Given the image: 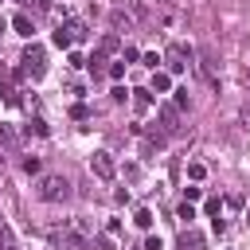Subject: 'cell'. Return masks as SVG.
Returning a JSON list of instances; mask_svg holds the SVG:
<instances>
[{"label": "cell", "instance_id": "6da1fadb", "mask_svg": "<svg viewBox=\"0 0 250 250\" xmlns=\"http://www.w3.org/2000/svg\"><path fill=\"white\" fill-rule=\"evenodd\" d=\"M23 66H20V74L23 78H43L47 74V51L39 47V43H31L27 51H23V59H20Z\"/></svg>", "mask_w": 250, "mask_h": 250}, {"label": "cell", "instance_id": "7a4b0ae2", "mask_svg": "<svg viewBox=\"0 0 250 250\" xmlns=\"http://www.w3.org/2000/svg\"><path fill=\"white\" fill-rule=\"evenodd\" d=\"M39 199H43V203H62V199H70V184H66L62 176H43V180H39Z\"/></svg>", "mask_w": 250, "mask_h": 250}, {"label": "cell", "instance_id": "3957f363", "mask_svg": "<svg viewBox=\"0 0 250 250\" xmlns=\"http://www.w3.org/2000/svg\"><path fill=\"white\" fill-rule=\"evenodd\" d=\"M191 59H195V55H191V47H184V43H172V47L164 51V66H168V74H184Z\"/></svg>", "mask_w": 250, "mask_h": 250}, {"label": "cell", "instance_id": "277c9868", "mask_svg": "<svg viewBox=\"0 0 250 250\" xmlns=\"http://www.w3.org/2000/svg\"><path fill=\"white\" fill-rule=\"evenodd\" d=\"M156 121H160V133H164V137L180 133V109H176L172 102H160V105H156Z\"/></svg>", "mask_w": 250, "mask_h": 250}, {"label": "cell", "instance_id": "5b68a950", "mask_svg": "<svg viewBox=\"0 0 250 250\" xmlns=\"http://www.w3.org/2000/svg\"><path fill=\"white\" fill-rule=\"evenodd\" d=\"M90 172H94L98 180H113V176H117V164H113L109 152H94V156H90Z\"/></svg>", "mask_w": 250, "mask_h": 250}, {"label": "cell", "instance_id": "8992f818", "mask_svg": "<svg viewBox=\"0 0 250 250\" xmlns=\"http://www.w3.org/2000/svg\"><path fill=\"white\" fill-rule=\"evenodd\" d=\"M59 27L70 35V43H82V39H90V27H86V20H74V16H70V20H62Z\"/></svg>", "mask_w": 250, "mask_h": 250}, {"label": "cell", "instance_id": "52a82bcc", "mask_svg": "<svg viewBox=\"0 0 250 250\" xmlns=\"http://www.w3.org/2000/svg\"><path fill=\"white\" fill-rule=\"evenodd\" d=\"M109 27H113V35H117V31H133L137 23H133V16H129L125 8H113V12H109Z\"/></svg>", "mask_w": 250, "mask_h": 250}, {"label": "cell", "instance_id": "ba28073f", "mask_svg": "<svg viewBox=\"0 0 250 250\" xmlns=\"http://www.w3.org/2000/svg\"><path fill=\"white\" fill-rule=\"evenodd\" d=\"M199 70L207 74V82H215V70H219V59H215V51H211V47H203V51H199Z\"/></svg>", "mask_w": 250, "mask_h": 250}, {"label": "cell", "instance_id": "9c48e42d", "mask_svg": "<svg viewBox=\"0 0 250 250\" xmlns=\"http://www.w3.org/2000/svg\"><path fill=\"white\" fill-rule=\"evenodd\" d=\"M148 90H152V94H168V90H172V74H168V70H152Z\"/></svg>", "mask_w": 250, "mask_h": 250}, {"label": "cell", "instance_id": "30bf717a", "mask_svg": "<svg viewBox=\"0 0 250 250\" xmlns=\"http://www.w3.org/2000/svg\"><path fill=\"white\" fill-rule=\"evenodd\" d=\"M203 246H207V242H203V234H199V230H191V227H188V230L180 234V250H203Z\"/></svg>", "mask_w": 250, "mask_h": 250}, {"label": "cell", "instance_id": "8fae6325", "mask_svg": "<svg viewBox=\"0 0 250 250\" xmlns=\"http://www.w3.org/2000/svg\"><path fill=\"white\" fill-rule=\"evenodd\" d=\"M117 51H121V39H117V35H113V31H109V35H102V39H98V55H102V59H105V55H117Z\"/></svg>", "mask_w": 250, "mask_h": 250}, {"label": "cell", "instance_id": "7c38bea8", "mask_svg": "<svg viewBox=\"0 0 250 250\" xmlns=\"http://www.w3.org/2000/svg\"><path fill=\"white\" fill-rule=\"evenodd\" d=\"M129 98H133V109H137V113L152 109V90H129Z\"/></svg>", "mask_w": 250, "mask_h": 250}, {"label": "cell", "instance_id": "4fadbf2b", "mask_svg": "<svg viewBox=\"0 0 250 250\" xmlns=\"http://www.w3.org/2000/svg\"><path fill=\"white\" fill-rule=\"evenodd\" d=\"M12 27H16L20 35H31V31H35V23H31V16H27V12H20V16L12 20Z\"/></svg>", "mask_w": 250, "mask_h": 250}, {"label": "cell", "instance_id": "5bb4252c", "mask_svg": "<svg viewBox=\"0 0 250 250\" xmlns=\"http://www.w3.org/2000/svg\"><path fill=\"white\" fill-rule=\"evenodd\" d=\"M0 145H4V148H16V145H20V137H16L12 125H0Z\"/></svg>", "mask_w": 250, "mask_h": 250}, {"label": "cell", "instance_id": "9a60e30c", "mask_svg": "<svg viewBox=\"0 0 250 250\" xmlns=\"http://www.w3.org/2000/svg\"><path fill=\"white\" fill-rule=\"evenodd\" d=\"M133 223H137L141 230H148V227H152V211H148V207H141V211L133 215Z\"/></svg>", "mask_w": 250, "mask_h": 250}, {"label": "cell", "instance_id": "2e32d148", "mask_svg": "<svg viewBox=\"0 0 250 250\" xmlns=\"http://www.w3.org/2000/svg\"><path fill=\"white\" fill-rule=\"evenodd\" d=\"M172 105H176V109H188V105H191V102H188V90H172Z\"/></svg>", "mask_w": 250, "mask_h": 250}, {"label": "cell", "instance_id": "e0dca14e", "mask_svg": "<svg viewBox=\"0 0 250 250\" xmlns=\"http://www.w3.org/2000/svg\"><path fill=\"white\" fill-rule=\"evenodd\" d=\"M90 246H94V250H117V246H113V238H109V234H98V238H94V242H90Z\"/></svg>", "mask_w": 250, "mask_h": 250}, {"label": "cell", "instance_id": "ac0fdd59", "mask_svg": "<svg viewBox=\"0 0 250 250\" xmlns=\"http://www.w3.org/2000/svg\"><path fill=\"white\" fill-rule=\"evenodd\" d=\"M51 39H55V47H62V51H70V35H66V31H62V27H59V31H55V35H51Z\"/></svg>", "mask_w": 250, "mask_h": 250}, {"label": "cell", "instance_id": "d6986e66", "mask_svg": "<svg viewBox=\"0 0 250 250\" xmlns=\"http://www.w3.org/2000/svg\"><path fill=\"white\" fill-rule=\"evenodd\" d=\"M141 62H145V66H148V70H160V62H164V59H160V55H156V51H148V55H145V59H141Z\"/></svg>", "mask_w": 250, "mask_h": 250}, {"label": "cell", "instance_id": "ffe728a7", "mask_svg": "<svg viewBox=\"0 0 250 250\" xmlns=\"http://www.w3.org/2000/svg\"><path fill=\"white\" fill-rule=\"evenodd\" d=\"M105 74H109V78H113V82H117V78H121V74H125V62H109V66H105Z\"/></svg>", "mask_w": 250, "mask_h": 250}, {"label": "cell", "instance_id": "44dd1931", "mask_svg": "<svg viewBox=\"0 0 250 250\" xmlns=\"http://www.w3.org/2000/svg\"><path fill=\"white\" fill-rule=\"evenodd\" d=\"M180 219H184V223H191V219H195V207H191V203H188V199H184V203H180Z\"/></svg>", "mask_w": 250, "mask_h": 250}, {"label": "cell", "instance_id": "7402d4cb", "mask_svg": "<svg viewBox=\"0 0 250 250\" xmlns=\"http://www.w3.org/2000/svg\"><path fill=\"white\" fill-rule=\"evenodd\" d=\"M27 4H31V12H39V16L51 12V0H27Z\"/></svg>", "mask_w": 250, "mask_h": 250}, {"label": "cell", "instance_id": "603a6c76", "mask_svg": "<svg viewBox=\"0 0 250 250\" xmlns=\"http://www.w3.org/2000/svg\"><path fill=\"white\" fill-rule=\"evenodd\" d=\"M109 98H113V102H125V98H129V90H125V86H113V90H109Z\"/></svg>", "mask_w": 250, "mask_h": 250}, {"label": "cell", "instance_id": "cb8c5ba5", "mask_svg": "<svg viewBox=\"0 0 250 250\" xmlns=\"http://www.w3.org/2000/svg\"><path fill=\"white\" fill-rule=\"evenodd\" d=\"M27 129H31V133H35V137H47V125H43V121H31V125H27Z\"/></svg>", "mask_w": 250, "mask_h": 250}, {"label": "cell", "instance_id": "d4e9b609", "mask_svg": "<svg viewBox=\"0 0 250 250\" xmlns=\"http://www.w3.org/2000/svg\"><path fill=\"white\" fill-rule=\"evenodd\" d=\"M23 172H39V156H27L23 160Z\"/></svg>", "mask_w": 250, "mask_h": 250}, {"label": "cell", "instance_id": "484cf974", "mask_svg": "<svg viewBox=\"0 0 250 250\" xmlns=\"http://www.w3.org/2000/svg\"><path fill=\"white\" fill-rule=\"evenodd\" d=\"M188 176L191 180H203V164H188Z\"/></svg>", "mask_w": 250, "mask_h": 250}, {"label": "cell", "instance_id": "4316f807", "mask_svg": "<svg viewBox=\"0 0 250 250\" xmlns=\"http://www.w3.org/2000/svg\"><path fill=\"white\" fill-rule=\"evenodd\" d=\"M242 121H246V125H250V105H242Z\"/></svg>", "mask_w": 250, "mask_h": 250}, {"label": "cell", "instance_id": "83f0119b", "mask_svg": "<svg viewBox=\"0 0 250 250\" xmlns=\"http://www.w3.org/2000/svg\"><path fill=\"white\" fill-rule=\"evenodd\" d=\"M246 86H250V66H246Z\"/></svg>", "mask_w": 250, "mask_h": 250}, {"label": "cell", "instance_id": "f1b7e54d", "mask_svg": "<svg viewBox=\"0 0 250 250\" xmlns=\"http://www.w3.org/2000/svg\"><path fill=\"white\" fill-rule=\"evenodd\" d=\"M0 31H4V20H0Z\"/></svg>", "mask_w": 250, "mask_h": 250}, {"label": "cell", "instance_id": "f546056e", "mask_svg": "<svg viewBox=\"0 0 250 250\" xmlns=\"http://www.w3.org/2000/svg\"><path fill=\"white\" fill-rule=\"evenodd\" d=\"M0 160H4V156H0Z\"/></svg>", "mask_w": 250, "mask_h": 250}]
</instances>
